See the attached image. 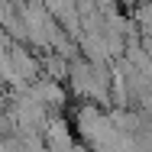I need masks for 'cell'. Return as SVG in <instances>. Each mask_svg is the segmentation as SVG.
<instances>
[{
  "label": "cell",
  "mask_w": 152,
  "mask_h": 152,
  "mask_svg": "<svg viewBox=\"0 0 152 152\" xmlns=\"http://www.w3.org/2000/svg\"><path fill=\"white\" fill-rule=\"evenodd\" d=\"M29 94L42 104V107H45V110H61V107H65V97H68V94H65V88H61V81L45 78V75H42V78L29 88Z\"/></svg>",
  "instance_id": "cell-1"
}]
</instances>
